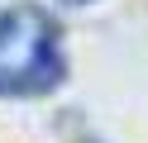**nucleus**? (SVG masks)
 Here are the masks:
<instances>
[{
	"label": "nucleus",
	"instance_id": "1",
	"mask_svg": "<svg viewBox=\"0 0 148 143\" xmlns=\"http://www.w3.org/2000/svg\"><path fill=\"white\" fill-rule=\"evenodd\" d=\"M62 34L38 5H14L0 14V95H43L62 81Z\"/></svg>",
	"mask_w": 148,
	"mask_h": 143
}]
</instances>
